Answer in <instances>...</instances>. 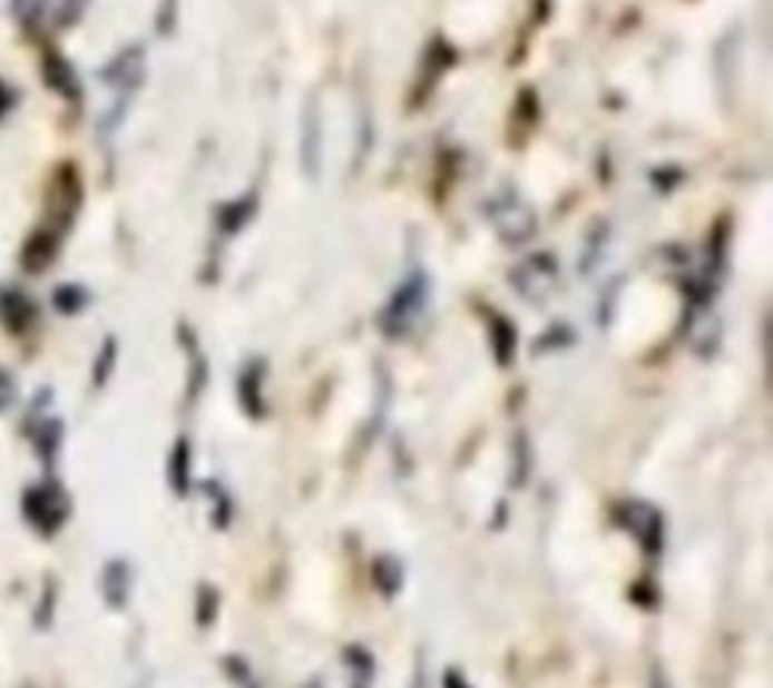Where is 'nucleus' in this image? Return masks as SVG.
Here are the masks:
<instances>
[{
	"label": "nucleus",
	"instance_id": "1a4fd4ad",
	"mask_svg": "<svg viewBox=\"0 0 773 688\" xmlns=\"http://www.w3.org/2000/svg\"><path fill=\"white\" fill-rule=\"evenodd\" d=\"M12 10L25 24H31L33 19H40L42 10H46V0H12Z\"/></svg>",
	"mask_w": 773,
	"mask_h": 688
},
{
	"label": "nucleus",
	"instance_id": "39448f33",
	"mask_svg": "<svg viewBox=\"0 0 773 688\" xmlns=\"http://www.w3.org/2000/svg\"><path fill=\"white\" fill-rule=\"evenodd\" d=\"M42 76H46V82L52 85V88H58L63 97H76V76L74 70H70V63L63 61L61 55H46V58H42Z\"/></svg>",
	"mask_w": 773,
	"mask_h": 688
},
{
	"label": "nucleus",
	"instance_id": "20e7f679",
	"mask_svg": "<svg viewBox=\"0 0 773 688\" xmlns=\"http://www.w3.org/2000/svg\"><path fill=\"white\" fill-rule=\"evenodd\" d=\"M28 508H33L31 511V522L33 525H40V529H55L58 522H61L63 517V508H61V499H58V492H49V490H33L31 495H28Z\"/></svg>",
	"mask_w": 773,
	"mask_h": 688
},
{
	"label": "nucleus",
	"instance_id": "f03ea898",
	"mask_svg": "<svg viewBox=\"0 0 773 688\" xmlns=\"http://www.w3.org/2000/svg\"><path fill=\"white\" fill-rule=\"evenodd\" d=\"M420 305H423V284L408 282L405 287L393 296V303L387 305L384 330H390V333H402V330L414 321V314L420 312Z\"/></svg>",
	"mask_w": 773,
	"mask_h": 688
},
{
	"label": "nucleus",
	"instance_id": "0eeeda50",
	"mask_svg": "<svg viewBox=\"0 0 773 688\" xmlns=\"http://www.w3.org/2000/svg\"><path fill=\"white\" fill-rule=\"evenodd\" d=\"M375 577H378V586L384 589V594H393L402 586V568H399L393 559H381L375 568Z\"/></svg>",
	"mask_w": 773,
	"mask_h": 688
},
{
	"label": "nucleus",
	"instance_id": "f257e3e1",
	"mask_svg": "<svg viewBox=\"0 0 773 688\" xmlns=\"http://www.w3.org/2000/svg\"><path fill=\"white\" fill-rule=\"evenodd\" d=\"M623 525L644 543V550H649V553L658 550V543H662V520H658L656 508L640 504V501H628L626 508H623Z\"/></svg>",
	"mask_w": 773,
	"mask_h": 688
},
{
	"label": "nucleus",
	"instance_id": "ddd939ff",
	"mask_svg": "<svg viewBox=\"0 0 773 688\" xmlns=\"http://www.w3.org/2000/svg\"><path fill=\"white\" fill-rule=\"evenodd\" d=\"M10 104H12L10 88H3V85H0V115H3V112H7V109H10Z\"/></svg>",
	"mask_w": 773,
	"mask_h": 688
},
{
	"label": "nucleus",
	"instance_id": "4468645a",
	"mask_svg": "<svg viewBox=\"0 0 773 688\" xmlns=\"http://www.w3.org/2000/svg\"><path fill=\"white\" fill-rule=\"evenodd\" d=\"M653 688H665V686H662V682H656V686H653Z\"/></svg>",
	"mask_w": 773,
	"mask_h": 688
},
{
	"label": "nucleus",
	"instance_id": "6e6552de",
	"mask_svg": "<svg viewBox=\"0 0 773 688\" xmlns=\"http://www.w3.org/2000/svg\"><path fill=\"white\" fill-rule=\"evenodd\" d=\"M106 589H109L112 605H121V601H125V592H127L125 564H112V568L106 571Z\"/></svg>",
	"mask_w": 773,
	"mask_h": 688
},
{
	"label": "nucleus",
	"instance_id": "423d86ee",
	"mask_svg": "<svg viewBox=\"0 0 773 688\" xmlns=\"http://www.w3.org/2000/svg\"><path fill=\"white\" fill-rule=\"evenodd\" d=\"M348 670H351V688H369L372 677H375V665L363 647H351L345 652Z\"/></svg>",
	"mask_w": 773,
	"mask_h": 688
},
{
	"label": "nucleus",
	"instance_id": "7ed1b4c3",
	"mask_svg": "<svg viewBox=\"0 0 773 688\" xmlns=\"http://www.w3.org/2000/svg\"><path fill=\"white\" fill-rule=\"evenodd\" d=\"M556 282V266L547 257H538V261H529L517 272V287L526 299H544L547 293L554 291Z\"/></svg>",
	"mask_w": 773,
	"mask_h": 688
},
{
	"label": "nucleus",
	"instance_id": "9d476101",
	"mask_svg": "<svg viewBox=\"0 0 773 688\" xmlns=\"http://www.w3.org/2000/svg\"><path fill=\"white\" fill-rule=\"evenodd\" d=\"M176 490L185 492V469H188V450L185 444H178V459H176Z\"/></svg>",
	"mask_w": 773,
	"mask_h": 688
},
{
	"label": "nucleus",
	"instance_id": "f8f14e48",
	"mask_svg": "<svg viewBox=\"0 0 773 688\" xmlns=\"http://www.w3.org/2000/svg\"><path fill=\"white\" fill-rule=\"evenodd\" d=\"M444 688H471V686L460 677V674H457V670H450L448 677H444Z\"/></svg>",
	"mask_w": 773,
	"mask_h": 688
},
{
	"label": "nucleus",
	"instance_id": "9b49d317",
	"mask_svg": "<svg viewBox=\"0 0 773 688\" xmlns=\"http://www.w3.org/2000/svg\"><path fill=\"white\" fill-rule=\"evenodd\" d=\"M12 396H16V386H12L10 377H7V375H3V372H0V411H3V407L10 405Z\"/></svg>",
	"mask_w": 773,
	"mask_h": 688
}]
</instances>
